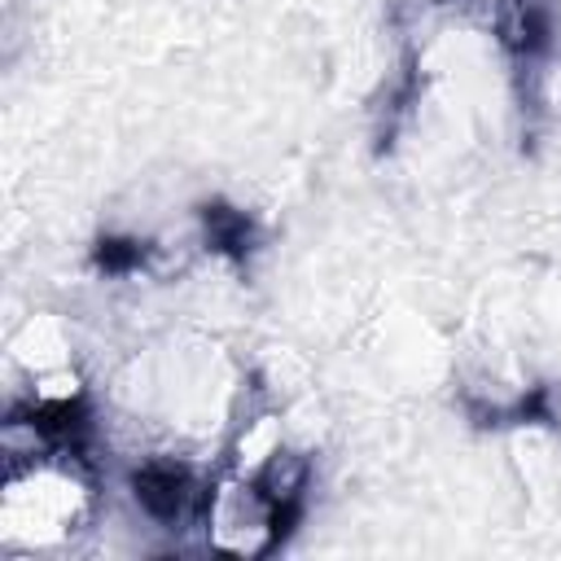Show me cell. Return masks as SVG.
I'll use <instances>...</instances> for the list:
<instances>
[{"instance_id": "cell-3", "label": "cell", "mask_w": 561, "mask_h": 561, "mask_svg": "<svg viewBox=\"0 0 561 561\" xmlns=\"http://www.w3.org/2000/svg\"><path fill=\"white\" fill-rule=\"evenodd\" d=\"M9 355H13V364H18L26 377L53 373V368H66V364H70V337H66V329H61L53 316H31V320L13 333Z\"/></svg>"}, {"instance_id": "cell-4", "label": "cell", "mask_w": 561, "mask_h": 561, "mask_svg": "<svg viewBox=\"0 0 561 561\" xmlns=\"http://www.w3.org/2000/svg\"><path fill=\"white\" fill-rule=\"evenodd\" d=\"M136 500L153 513V517H180L184 504L193 500V482L180 465L171 460H149L140 473H136Z\"/></svg>"}, {"instance_id": "cell-2", "label": "cell", "mask_w": 561, "mask_h": 561, "mask_svg": "<svg viewBox=\"0 0 561 561\" xmlns=\"http://www.w3.org/2000/svg\"><path fill=\"white\" fill-rule=\"evenodd\" d=\"M289 504L254 473H237L224 478L210 500H206V535L210 548L232 552V557H259L280 539Z\"/></svg>"}, {"instance_id": "cell-1", "label": "cell", "mask_w": 561, "mask_h": 561, "mask_svg": "<svg viewBox=\"0 0 561 561\" xmlns=\"http://www.w3.org/2000/svg\"><path fill=\"white\" fill-rule=\"evenodd\" d=\"M96 508L92 478L70 447H31L9 456L0 491V539L9 552H53L88 530Z\"/></svg>"}]
</instances>
